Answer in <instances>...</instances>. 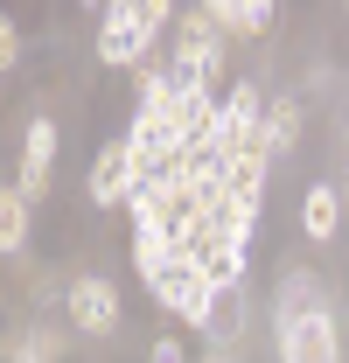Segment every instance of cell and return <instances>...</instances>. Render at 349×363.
Returning a JSON list of instances; mask_svg holds the SVG:
<instances>
[{
  "label": "cell",
  "mask_w": 349,
  "mask_h": 363,
  "mask_svg": "<svg viewBox=\"0 0 349 363\" xmlns=\"http://www.w3.org/2000/svg\"><path fill=\"white\" fill-rule=\"evenodd\" d=\"M133 266H140V279H154L161 266H174V230H161V224H133Z\"/></svg>",
  "instance_id": "obj_9"
},
{
  "label": "cell",
  "mask_w": 349,
  "mask_h": 363,
  "mask_svg": "<svg viewBox=\"0 0 349 363\" xmlns=\"http://www.w3.org/2000/svg\"><path fill=\"white\" fill-rule=\"evenodd\" d=\"M301 224H307L314 245H321V238H336V224H343V189L314 182V189H307V203H301Z\"/></svg>",
  "instance_id": "obj_8"
},
{
  "label": "cell",
  "mask_w": 349,
  "mask_h": 363,
  "mask_svg": "<svg viewBox=\"0 0 349 363\" xmlns=\"http://www.w3.org/2000/svg\"><path fill=\"white\" fill-rule=\"evenodd\" d=\"M147 294H154L168 315L203 328V321H210V301H217V279H210L203 266H189V259H174V266H161L154 279H147Z\"/></svg>",
  "instance_id": "obj_3"
},
{
  "label": "cell",
  "mask_w": 349,
  "mask_h": 363,
  "mask_svg": "<svg viewBox=\"0 0 349 363\" xmlns=\"http://www.w3.org/2000/svg\"><path fill=\"white\" fill-rule=\"evenodd\" d=\"M133 189H140V154H133V140L98 147V161H91V203H133Z\"/></svg>",
  "instance_id": "obj_5"
},
{
  "label": "cell",
  "mask_w": 349,
  "mask_h": 363,
  "mask_svg": "<svg viewBox=\"0 0 349 363\" xmlns=\"http://www.w3.org/2000/svg\"><path fill=\"white\" fill-rule=\"evenodd\" d=\"M203 14H210L217 28H238V35H245V28H265V21H272V7H265V0H210Z\"/></svg>",
  "instance_id": "obj_12"
},
{
  "label": "cell",
  "mask_w": 349,
  "mask_h": 363,
  "mask_svg": "<svg viewBox=\"0 0 349 363\" xmlns=\"http://www.w3.org/2000/svg\"><path fill=\"white\" fill-rule=\"evenodd\" d=\"M217 147L223 161H238V154H265V105L252 84H238L223 98V119H217Z\"/></svg>",
  "instance_id": "obj_4"
},
{
  "label": "cell",
  "mask_w": 349,
  "mask_h": 363,
  "mask_svg": "<svg viewBox=\"0 0 349 363\" xmlns=\"http://www.w3.org/2000/svg\"><path fill=\"white\" fill-rule=\"evenodd\" d=\"M203 335H210V342H231V335H238V286H217V301H210V321H203Z\"/></svg>",
  "instance_id": "obj_14"
},
{
  "label": "cell",
  "mask_w": 349,
  "mask_h": 363,
  "mask_svg": "<svg viewBox=\"0 0 349 363\" xmlns=\"http://www.w3.org/2000/svg\"><path fill=\"white\" fill-rule=\"evenodd\" d=\"M343 210H349V189H343Z\"/></svg>",
  "instance_id": "obj_17"
},
{
  "label": "cell",
  "mask_w": 349,
  "mask_h": 363,
  "mask_svg": "<svg viewBox=\"0 0 349 363\" xmlns=\"http://www.w3.org/2000/svg\"><path fill=\"white\" fill-rule=\"evenodd\" d=\"M294 133H301V105H294V98H279V105L265 112V161H272V154H287Z\"/></svg>",
  "instance_id": "obj_13"
},
{
  "label": "cell",
  "mask_w": 349,
  "mask_h": 363,
  "mask_svg": "<svg viewBox=\"0 0 349 363\" xmlns=\"http://www.w3.org/2000/svg\"><path fill=\"white\" fill-rule=\"evenodd\" d=\"M21 245H28V189L14 182L0 196V252H21Z\"/></svg>",
  "instance_id": "obj_11"
},
{
  "label": "cell",
  "mask_w": 349,
  "mask_h": 363,
  "mask_svg": "<svg viewBox=\"0 0 349 363\" xmlns=\"http://www.w3.org/2000/svg\"><path fill=\"white\" fill-rule=\"evenodd\" d=\"M0 63H7V70L21 63V35H14V21H0Z\"/></svg>",
  "instance_id": "obj_15"
},
{
  "label": "cell",
  "mask_w": 349,
  "mask_h": 363,
  "mask_svg": "<svg viewBox=\"0 0 349 363\" xmlns=\"http://www.w3.org/2000/svg\"><path fill=\"white\" fill-rule=\"evenodd\" d=\"M168 21V7L161 0H147V7H133V0H119V7H105V28H98V56L112 63V70H133L140 56H147V43H154V28Z\"/></svg>",
  "instance_id": "obj_2"
},
{
  "label": "cell",
  "mask_w": 349,
  "mask_h": 363,
  "mask_svg": "<svg viewBox=\"0 0 349 363\" xmlns=\"http://www.w3.org/2000/svg\"><path fill=\"white\" fill-rule=\"evenodd\" d=\"M49 154H56V126H49V119H28V140H21V189H43Z\"/></svg>",
  "instance_id": "obj_10"
},
{
  "label": "cell",
  "mask_w": 349,
  "mask_h": 363,
  "mask_svg": "<svg viewBox=\"0 0 349 363\" xmlns=\"http://www.w3.org/2000/svg\"><path fill=\"white\" fill-rule=\"evenodd\" d=\"M223 196H231L238 210H259V196H265V154H238V161L223 168Z\"/></svg>",
  "instance_id": "obj_7"
},
{
  "label": "cell",
  "mask_w": 349,
  "mask_h": 363,
  "mask_svg": "<svg viewBox=\"0 0 349 363\" xmlns=\"http://www.w3.org/2000/svg\"><path fill=\"white\" fill-rule=\"evenodd\" d=\"M70 321H77L84 335H112V328H119V294H112V279H77V286H70Z\"/></svg>",
  "instance_id": "obj_6"
},
{
  "label": "cell",
  "mask_w": 349,
  "mask_h": 363,
  "mask_svg": "<svg viewBox=\"0 0 349 363\" xmlns=\"http://www.w3.org/2000/svg\"><path fill=\"white\" fill-rule=\"evenodd\" d=\"M279 363H343L328 308L314 301V286L301 272H287V286H279Z\"/></svg>",
  "instance_id": "obj_1"
},
{
  "label": "cell",
  "mask_w": 349,
  "mask_h": 363,
  "mask_svg": "<svg viewBox=\"0 0 349 363\" xmlns=\"http://www.w3.org/2000/svg\"><path fill=\"white\" fill-rule=\"evenodd\" d=\"M154 363H189V350H182L174 335H161V342H154Z\"/></svg>",
  "instance_id": "obj_16"
}]
</instances>
